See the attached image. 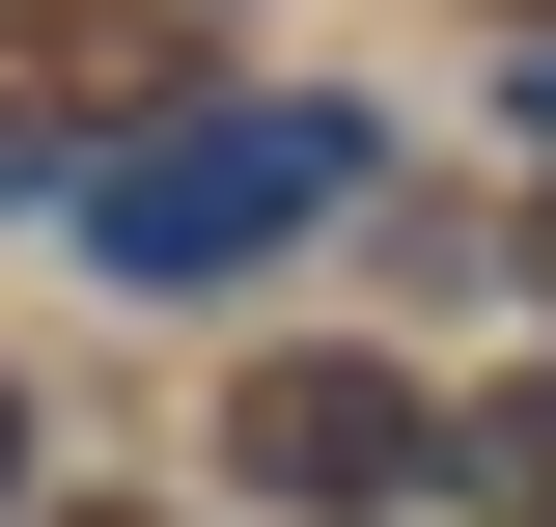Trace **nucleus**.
<instances>
[{
  "label": "nucleus",
  "mask_w": 556,
  "mask_h": 527,
  "mask_svg": "<svg viewBox=\"0 0 556 527\" xmlns=\"http://www.w3.org/2000/svg\"><path fill=\"white\" fill-rule=\"evenodd\" d=\"M0 139H84V167L195 139V28H139V0H28V28H0Z\"/></svg>",
  "instance_id": "obj_3"
},
{
  "label": "nucleus",
  "mask_w": 556,
  "mask_h": 527,
  "mask_svg": "<svg viewBox=\"0 0 556 527\" xmlns=\"http://www.w3.org/2000/svg\"><path fill=\"white\" fill-rule=\"evenodd\" d=\"M529 28H556V0H529Z\"/></svg>",
  "instance_id": "obj_8"
},
{
  "label": "nucleus",
  "mask_w": 556,
  "mask_h": 527,
  "mask_svg": "<svg viewBox=\"0 0 556 527\" xmlns=\"http://www.w3.org/2000/svg\"><path fill=\"white\" fill-rule=\"evenodd\" d=\"M529 306H556V195H529Z\"/></svg>",
  "instance_id": "obj_5"
},
{
  "label": "nucleus",
  "mask_w": 556,
  "mask_h": 527,
  "mask_svg": "<svg viewBox=\"0 0 556 527\" xmlns=\"http://www.w3.org/2000/svg\"><path fill=\"white\" fill-rule=\"evenodd\" d=\"M223 472H251L278 527H390V500H445V389H390V361H251L223 389Z\"/></svg>",
  "instance_id": "obj_2"
},
{
  "label": "nucleus",
  "mask_w": 556,
  "mask_h": 527,
  "mask_svg": "<svg viewBox=\"0 0 556 527\" xmlns=\"http://www.w3.org/2000/svg\"><path fill=\"white\" fill-rule=\"evenodd\" d=\"M56 527H167V500H56Z\"/></svg>",
  "instance_id": "obj_6"
},
{
  "label": "nucleus",
  "mask_w": 556,
  "mask_h": 527,
  "mask_svg": "<svg viewBox=\"0 0 556 527\" xmlns=\"http://www.w3.org/2000/svg\"><path fill=\"white\" fill-rule=\"evenodd\" d=\"M445 500H473V527H556V361H529V389H473V416H445Z\"/></svg>",
  "instance_id": "obj_4"
},
{
  "label": "nucleus",
  "mask_w": 556,
  "mask_h": 527,
  "mask_svg": "<svg viewBox=\"0 0 556 527\" xmlns=\"http://www.w3.org/2000/svg\"><path fill=\"white\" fill-rule=\"evenodd\" d=\"M334 195H362L334 112H195V139H139V167H84V250L112 278H223V250H278V222H334Z\"/></svg>",
  "instance_id": "obj_1"
},
{
  "label": "nucleus",
  "mask_w": 556,
  "mask_h": 527,
  "mask_svg": "<svg viewBox=\"0 0 556 527\" xmlns=\"http://www.w3.org/2000/svg\"><path fill=\"white\" fill-rule=\"evenodd\" d=\"M0 472H28V389H0Z\"/></svg>",
  "instance_id": "obj_7"
}]
</instances>
